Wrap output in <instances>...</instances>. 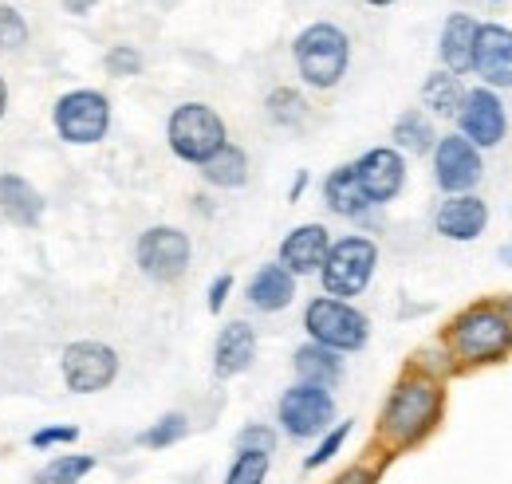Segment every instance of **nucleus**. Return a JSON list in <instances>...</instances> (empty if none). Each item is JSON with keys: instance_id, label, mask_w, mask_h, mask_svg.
Returning a JSON list of instances; mask_svg holds the SVG:
<instances>
[{"instance_id": "18", "label": "nucleus", "mask_w": 512, "mask_h": 484, "mask_svg": "<svg viewBox=\"0 0 512 484\" xmlns=\"http://www.w3.org/2000/svg\"><path fill=\"white\" fill-rule=\"evenodd\" d=\"M44 209H48L44 193L28 182L24 174H12V170L0 174V217H4L8 225L32 233V229H40Z\"/></svg>"}, {"instance_id": "15", "label": "nucleus", "mask_w": 512, "mask_h": 484, "mask_svg": "<svg viewBox=\"0 0 512 484\" xmlns=\"http://www.w3.org/2000/svg\"><path fill=\"white\" fill-rule=\"evenodd\" d=\"M327 248H331V233L320 221H308V225H296L284 241H280V260L296 280L304 276H320L323 260H327Z\"/></svg>"}, {"instance_id": "34", "label": "nucleus", "mask_w": 512, "mask_h": 484, "mask_svg": "<svg viewBox=\"0 0 512 484\" xmlns=\"http://www.w3.org/2000/svg\"><path fill=\"white\" fill-rule=\"evenodd\" d=\"M276 429L268 422H249L237 437H233V449H256V453H276Z\"/></svg>"}, {"instance_id": "38", "label": "nucleus", "mask_w": 512, "mask_h": 484, "mask_svg": "<svg viewBox=\"0 0 512 484\" xmlns=\"http://www.w3.org/2000/svg\"><path fill=\"white\" fill-rule=\"evenodd\" d=\"M308 182H312V178H308V170H300V174H296V182H292V189H288V201H300V197H304V189H308Z\"/></svg>"}, {"instance_id": "3", "label": "nucleus", "mask_w": 512, "mask_h": 484, "mask_svg": "<svg viewBox=\"0 0 512 484\" xmlns=\"http://www.w3.org/2000/svg\"><path fill=\"white\" fill-rule=\"evenodd\" d=\"M292 60L300 79L312 87V91H331L343 83L347 67H351V36L339 28V24H327L316 20L308 24L296 44H292Z\"/></svg>"}, {"instance_id": "5", "label": "nucleus", "mask_w": 512, "mask_h": 484, "mask_svg": "<svg viewBox=\"0 0 512 484\" xmlns=\"http://www.w3.org/2000/svg\"><path fill=\"white\" fill-rule=\"evenodd\" d=\"M304 331H308V343H320L335 355H355L371 339V319L351 300L316 296L304 307Z\"/></svg>"}, {"instance_id": "39", "label": "nucleus", "mask_w": 512, "mask_h": 484, "mask_svg": "<svg viewBox=\"0 0 512 484\" xmlns=\"http://www.w3.org/2000/svg\"><path fill=\"white\" fill-rule=\"evenodd\" d=\"M4 115H8V79L0 75V122H4Z\"/></svg>"}, {"instance_id": "22", "label": "nucleus", "mask_w": 512, "mask_h": 484, "mask_svg": "<svg viewBox=\"0 0 512 484\" xmlns=\"http://www.w3.org/2000/svg\"><path fill=\"white\" fill-rule=\"evenodd\" d=\"M292 370H296V382L335 390V386L343 382V355L327 351L320 343H304V347H296V355H292Z\"/></svg>"}, {"instance_id": "17", "label": "nucleus", "mask_w": 512, "mask_h": 484, "mask_svg": "<svg viewBox=\"0 0 512 484\" xmlns=\"http://www.w3.org/2000/svg\"><path fill=\"white\" fill-rule=\"evenodd\" d=\"M256 327L245 319H233L217 331V343H213V374L221 382L229 378H241L249 366L256 363Z\"/></svg>"}, {"instance_id": "28", "label": "nucleus", "mask_w": 512, "mask_h": 484, "mask_svg": "<svg viewBox=\"0 0 512 484\" xmlns=\"http://www.w3.org/2000/svg\"><path fill=\"white\" fill-rule=\"evenodd\" d=\"M264 111H268V119L276 122V126L296 130V126L308 122V99H304L296 87H276V91H268Z\"/></svg>"}, {"instance_id": "35", "label": "nucleus", "mask_w": 512, "mask_h": 484, "mask_svg": "<svg viewBox=\"0 0 512 484\" xmlns=\"http://www.w3.org/2000/svg\"><path fill=\"white\" fill-rule=\"evenodd\" d=\"M383 465L386 461H379V465L375 461H355V465H347L331 484H379L383 481Z\"/></svg>"}, {"instance_id": "23", "label": "nucleus", "mask_w": 512, "mask_h": 484, "mask_svg": "<svg viewBox=\"0 0 512 484\" xmlns=\"http://www.w3.org/2000/svg\"><path fill=\"white\" fill-rule=\"evenodd\" d=\"M197 170H201L205 185H213V189H241V185L249 182V154H245L237 142H225V146H221L209 162H201Z\"/></svg>"}, {"instance_id": "31", "label": "nucleus", "mask_w": 512, "mask_h": 484, "mask_svg": "<svg viewBox=\"0 0 512 484\" xmlns=\"http://www.w3.org/2000/svg\"><path fill=\"white\" fill-rule=\"evenodd\" d=\"M28 40H32V28H28L24 12L16 4L0 0V52H20V48H28Z\"/></svg>"}, {"instance_id": "40", "label": "nucleus", "mask_w": 512, "mask_h": 484, "mask_svg": "<svg viewBox=\"0 0 512 484\" xmlns=\"http://www.w3.org/2000/svg\"><path fill=\"white\" fill-rule=\"evenodd\" d=\"M363 4H371V8H390V4H398V0H363Z\"/></svg>"}, {"instance_id": "16", "label": "nucleus", "mask_w": 512, "mask_h": 484, "mask_svg": "<svg viewBox=\"0 0 512 484\" xmlns=\"http://www.w3.org/2000/svg\"><path fill=\"white\" fill-rule=\"evenodd\" d=\"M489 225V205L477 197V193H457V197H446L434 213V233L446 237V241L469 244L477 241Z\"/></svg>"}, {"instance_id": "19", "label": "nucleus", "mask_w": 512, "mask_h": 484, "mask_svg": "<svg viewBox=\"0 0 512 484\" xmlns=\"http://www.w3.org/2000/svg\"><path fill=\"white\" fill-rule=\"evenodd\" d=\"M477 20L469 12H449L446 24H442V36H438V60L442 71L449 75H469L473 71V44H477Z\"/></svg>"}, {"instance_id": "7", "label": "nucleus", "mask_w": 512, "mask_h": 484, "mask_svg": "<svg viewBox=\"0 0 512 484\" xmlns=\"http://www.w3.org/2000/svg\"><path fill=\"white\" fill-rule=\"evenodd\" d=\"M166 142H170L174 158L201 166L229 142V130H225V119L209 103H182L166 119Z\"/></svg>"}, {"instance_id": "26", "label": "nucleus", "mask_w": 512, "mask_h": 484, "mask_svg": "<svg viewBox=\"0 0 512 484\" xmlns=\"http://www.w3.org/2000/svg\"><path fill=\"white\" fill-rule=\"evenodd\" d=\"M99 469L95 453H56L40 473L36 484H87V477Z\"/></svg>"}, {"instance_id": "42", "label": "nucleus", "mask_w": 512, "mask_h": 484, "mask_svg": "<svg viewBox=\"0 0 512 484\" xmlns=\"http://www.w3.org/2000/svg\"><path fill=\"white\" fill-rule=\"evenodd\" d=\"M493 4H497V0H493Z\"/></svg>"}, {"instance_id": "4", "label": "nucleus", "mask_w": 512, "mask_h": 484, "mask_svg": "<svg viewBox=\"0 0 512 484\" xmlns=\"http://www.w3.org/2000/svg\"><path fill=\"white\" fill-rule=\"evenodd\" d=\"M379 272V244L363 233H351V237H339L327 248V260L320 268V284L323 296L331 300H355L371 288Z\"/></svg>"}, {"instance_id": "29", "label": "nucleus", "mask_w": 512, "mask_h": 484, "mask_svg": "<svg viewBox=\"0 0 512 484\" xmlns=\"http://www.w3.org/2000/svg\"><path fill=\"white\" fill-rule=\"evenodd\" d=\"M272 469V453H256V449H237L229 473L221 484H264Z\"/></svg>"}, {"instance_id": "2", "label": "nucleus", "mask_w": 512, "mask_h": 484, "mask_svg": "<svg viewBox=\"0 0 512 484\" xmlns=\"http://www.w3.org/2000/svg\"><path fill=\"white\" fill-rule=\"evenodd\" d=\"M453 366H489L512 355V311L497 303H473L449 319L446 335Z\"/></svg>"}, {"instance_id": "11", "label": "nucleus", "mask_w": 512, "mask_h": 484, "mask_svg": "<svg viewBox=\"0 0 512 484\" xmlns=\"http://www.w3.org/2000/svg\"><path fill=\"white\" fill-rule=\"evenodd\" d=\"M434 158V182L446 197H457V193H473L477 182L485 178V158L481 150L461 138V134H442L430 150Z\"/></svg>"}, {"instance_id": "20", "label": "nucleus", "mask_w": 512, "mask_h": 484, "mask_svg": "<svg viewBox=\"0 0 512 484\" xmlns=\"http://www.w3.org/2000/svg\"><path fill=\"white\" fill-rule=\"evenodd\" d=\"M245 300L260 315H276L296 300V276L284 264H260L253 280H249V288H245Z\"/></svg>"}, {"instance_id": "25", "label": "nucleus", "mask_w": 512, "mask_h": 484, "mask_svg": "<svg viewBox=\"0 0 512 484\" xmlns=\"http://www.w3.org/2000/svg\"><path fill=\"white\" fill-rule=\"evenodd\" d=\"M461 99H465V83H461L457 75H449V71L426 75V83H422V107H426V115L457 119Z\"/></svg>"}, {"instance_id": "37", "label": "nucleus", "mask_w": 512, "mask_h": 484, "mask_svg": "<svg viewBox=\"0 0 512 484\" xmlns=\"http://www.w3.org/2000/svg\"><path fill=\"white\" fill-rule=\"evenodd\" d=\"M95 4H99V0H60V8H64L67 16H91Z\"/></svg>"}, {"instance_id": "12", "label": "nucleus", "mask_w": 512, "mask_h": 484, "mask_svg": "<svg viewBox=\"0 0 512 484\" xmlns=\"http://www.w3.org/2000/svg\"><path fill=\"white\" fill-rule=\"evenodd\" d=\"M457 134L469 138L477 150H493V146H501L505 134H509V115H505L501 95L489 91V87H473V91H465L461 111H457Z\"/></svg>"}, {"instance_id": "9", "label": "nucleus", "mask_w": 512, "mask_h": 484, "mask_svg": "<svg viewBox=\"0 0 512 484\" xmlns=\"http://www.w3.org/2000/svg\"><path fill=\"white\" fill-rule=\"evenodd\" d=\"M123 359L111 343L99 339H75L60 351V378L71 394H103L115 386Z\"/></svg>"}, {"instance_id": "13", "label": "nucleus", "mask_w": 512, "mask_h": 484, "mask_svg": "<svg viewBox=\"0 0 512 484\" xmlns=\"http://www.w3.org/2000/svg\"><path fill=\"white\" fill-rule=\"evenodd\" d=\"M355 166V178L363 185L367 201L375 209L390 205L402 189H406V154H398L394 146H371L363 158L351 162Z\"/></svg>"}, {"instance_id": "24", "label": "nucleus", "mask_w": 512, "mask_h": 484, "mask_svg": "<svg viewBox=\"0 0 512 484\" xmlns=\"http://www.w3.org/2000/svg\"><path fill=\"white\" fill-rule=\"evenodd\" d=\"M390 138H394V150H398V154H430L434 142H438V130H434V122H430L426 111L410 107V111H402V115L394 119Z\"/></svg>"}, {"instance_id": "41", "label": "nucleus", "mask_w": 512, "mask_h": 484, "mask_svg": "<svg viewBox=\"0 0 512 484\" xmlns=\"http://www.w3.org/2000/svg\"><path fill=\"white\" fill-rule=\"evenodd\" d=\"M509 260H512V248H509Z\"/></svg>"}, {"instance_id": "14", "label": "nucleus", "mask_w": 512, "mask_h": 484, "mask_svg": "<svg viewBox=\"0 0 512 484\" xmlns=\"http://www.w3.org/2000/svg\"><path fill=\"white\" fill-rule=\"evenodd\" d=\"M473 75H481V83L489 91L512 87V28H505V24H481L477 28Z\"/></svg>"}, {"instance_id": "10", "label": "nucleus", "mask_w": 512, "mask_h": 484, "mask_svg": "<svg viewBox=\"0 0 512 484\" xmlns=\"http://www.w3.org/2000/svg\"><path fill=\"white\" fill-rule=\"evenodd\" d=\"M276 425L292 441H316L335 425V394L323 386L292 382L276 402Z\"/></svg>"}, {"instance_id": "33", "label": "nucleus", "mask_w": 512, "mask_h": 484, "mask_svg": "<svg viewBox=\"0 0 512 484\" xmlns=\"http://www.w3.org/2000/svg\"><path fill=\"white\" fill-rule=\"evenodd\" d=\"M103 67H107V75H115V79H134V75H142V52H138L134 44H115V48L103 56Z\"/></svg>"}, {"instance_id": "30", "label": "nucleus", "mask_w": 512, "mask_h": 484, "mask_svg": "<svg viewBox=\"0 0 512 484\" xmlns=\"http://www.w3.org/2000/svg\"><path fill=\"white\" fill-rule=\"evenodd\" d=\"M351 429H355V422H335L323 437H316V449L304 457V473H316V469H323V465H331V461L339 457V449L347 445Z\"/></svg>"}, {"instance_id": "8", "label": "nucleus", "mask_w": 512, "mask_h": 484, "mask_svg": "<svg viewBox=\"0 0 512 484\" xmlns=\"http://www.w3.org/2000/svg\"><path fill=\"white\" fill-rule=\"evenodd\" d=\"M193 244L178 225H150L138 233L134 244V264L146 280L154 284H178L190 272Z\"/></svg>"}, {"instance_id": "27", "label": "nucleus", "mask_w": 512, "mask_h": 484, "mask_svg": "<svg viewBox=\"0 0 512 484\" xmlns=\"http://www.w3.org/2000/svg\"><path fill=\"white\" fill-rule=\"evenodd\" d=\"M186 437H190V418H186L182 410H170V414H162L158 422L138 429V433H134V445H138V449H174V445L186 441Z\"/></svg>"}, {"instance_id": "32", "label": "nucleus", "mask_w": 512, "mask_h": 484, "mask_svg": "<svg viewBox=\"0 0 512 484\" xmlns=\"http://www.w3.org/2000/svg\"><path fill=\"white\" fill-rule=\"evenodd\" d=\"M75 441H79V425H71V422H48V425H40V429H32V437H28V445H32L36 453L71 449Z\"/></svg>"}, {"instance_id": "1", "label": "nucleus", "mask_w": 512, "mask_h": 484, "mask_svg": "<svg viewBox=\"0 0 512 484\" xmlns=\"http://www.w3.org/2000/svg\"><path fill=\"white\" fill-rule=\"evenodd\" d=\"M446 414V386L422 370H402V378L390 386L379 422H375V445L390 457L418 449Z\"/></svg>"}, {"instance_id": "21", "label": "nucleus", "mask_w": 512, "mask_h": 484, "mask_svg": "<svg viewBox=\"0 0 512 484\" xmlns=\"http://www.w3.org/2000/svg\"><path fill=\"white\" fill-rule=\"evenodd\" d=\"M323 205L331 217H343V221H363L367 213H375V205L367 201L363 185L355 178V166H335L327 178H323Z\"/></svg>"}, {"instance_id": "6", "label": "nucleus", "mask_w": 512, "mask_h": 484, "mask_svg": "<svg viewBox=\"0 0 512 484\" xmlns=\"http://www.w3.org/2000/svg\"><path fill=\"white\" fill-rule=\"evenodd\" d=\"M52 130L64 146H99L111 134V99L99 87H71L52 103Z\"/></svg>"}, {"instance_id": "36", "label": "nucleus", "mask_w": 512, "mask_h": 484, "mask_svg": "<svg viewBox=\"0 0 512 484\" xmlns=\"http://www.w3.org/2000/svg\"><path fill=\"white\" fill-rule=\"evenodd\" d=\"M229 296H233V276H229V272H221V276L209 284V292H205V307H209L213 315H221V311H225V303H229Z\"/></svg>"}]
</instances>
